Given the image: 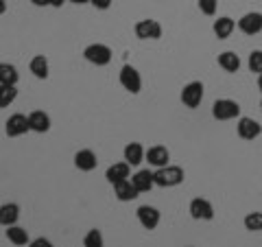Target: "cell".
<instances>
[{"mask_svg":"<svg viewBox=\"0 0 262 247\" xmlns=\"http://www.w3.org/2000/svg\"><path fill=\"white\" fill-rule=\"evenodd\" d=\"M153 177H155V186L160 188H173L179 186L186 179V173L182 167H175V164H166L162 169H155L153 171Z\"/></svg>","mask_w":262,"mask_h":247,"instance_id":"obj_1","label":"cell"},{"mask_svg":"<svg viewBox=\"0 0 262 247\" xmlns=\"http://www.w3.org/2000/svg\"><path fill=\"white\" fill-rule=\"evenodd\" d=\"M212 116L216 120H234L241 118V105L232 98H219L212 103Z\"/></svg>","mask_w":262,"mask_h":247,"instance_id":"obj_2","label":"cell"},{"mask_svg":"<svg viewBox=\"0 0 262 247\" xmlns=\"http://www.w3.org/2000/svg\"><path fill=\"white\" fill-rule=\"evenodd\" d=\"M179 98H182V103L186 105L188 110H196L201 105V101H203V84L201 81H190V84H186L182 88Z\"/></svg>","mask_w":262,"mask_h":247,"instance_id":"obj_3","label":"cell"},{"mask_svg":"<svg viewBox=\"0 0 262 247\" xmlns=\"http://www.w3.org/2000/svg\"><path fill=\"white\" fill-rule=\"evenodd\" d=\"M120 86L127 90V92L131 94H138L142 90V77H140V72H138L134 66H122L120 68Z\"/></svg>","mask_w":262,"mask_h":247,"instance_id":"obj_4","label":"cell"},{"mask_svg":"<svg viewBox=\"0 0 262 247\" xmlns=\"http://www.w3.org/2000/svg\"><path fill=\"white\" fill-rule=\"evenodd\" d=\"M188 212H190V217L194 221H212L214 219V205H212L208 199H203V197H194L188 205Z\"/></svg>","mask_w":262,"mask_h":247,"instance_id":"obj_5","label":"cell"},{"mask_svg":"<svg viewBox=\"0 0 262 247\" xmlns=\"http://www.w3.org/2000/svg\"><path fill=\"white\" fill-rule=\"evenodd\" d=\"M83 57L94 66H107L112 61V48L105 44H90L85 46Z\"/></svg>","mask_w":262,"mask_h":247,"instance_id":"obj_6","label":"cell"},{"mask_svg":"<svg viewBox=\"0 0 262 247\" xmlns=\"http://www.w3.org/2000/svg\"><path fill=\"white\" fill-rule=\"evenodd\" d=\"M236 134L243 140H256L262 134V125L256 118H249V116H241L238 122H236Z\"/></svg>","mask_w":262,"mask_h":247,"instance_id":"obj_7","label":"cell"},{"mask_svg":"<svg viewBox=\"0 0 262 247\" xmlns=\"http://www.w3.org/2000/svg\"><path fill=\"white\" fill-rule=\"evenodd\" d=\"M134 31H136L138 39H160L162 37V24L158 20H151V18L136 22Z\"/></svg>","mask_w":262,"mask_h":247,"instance_id":"obj_8","label":"cell"},{"mask_svg":"<svg viewBox=\"0 0 262 247\" xmlns=\"http://www.w3.org/2000/svg\"><path fill=\"white\" fill-rule=\"evenodd\" d=\"M27 131H31L29 116H24V114H13V116L7 118V122H5V134L9 136V138L24 136Z\"/></svg>","mask_w":262,"mask_h":247,"instance_id":"obj_9","label":"cell"},{"mask_svg":"<svg viewBox=\"0 0 262 247\" xmlns=\"http://www.w3.org/2000/svg\"><path fill=\"white\" fill-rule=\"evenodd\" d=\"M238 29L245 35H258L262 31V13L260 11H249L238 20Z\"/></svg>","mask_w":262,"mask_h":247,"instance_id":"obj_10","label":"cell"},{"mask_svg":"<svg viewBox=\"0 0 262 247\" xmlns=\"http://www.w3.org/2000/svg\"><path fill=\"white\" fill-rule=\"evenodd\" d=\"M136 215H138V221H140V225L144 230H155L160 225V210L158 208H153V205H140V208L136 210Z\"/></svg>","mask_w":262,"mask_h":247,"instance_id":"obj_11","label":"cell"},{"mask_svg":"<svg viewBox=\"0 0 262 247\" xmlns=\"http://www.w3.org/2000/svg\"><path fill=\"white\" fill-rule=\"evenodd\" d=\"M144 160L149 162L153 169H162V167H166V164H168L170 151L166 149V147H162V145H155V147H151V149H146Z\"/></svg>","mask_w":262,"mask_h":247,"instance_id":"obj_12","label":"cell"},{"mask_svg":"<svg viewBox=\"0 0 262 247\" xmlns=\"http://www.w3.org/2000/svg\"><path fill=\"white\" fill-rule=\"evenodd\" d=\"M105 177H107V182L112 186L118 184V182H125V179L131 177V167L127 162H116V164H112V167L105 171Z\"/></svg>","mask_w":262,"mask_h":247,"instance_id":"obj_13","label":"cell"},{"mask_svg":"<svg viewBox=\"0 0 262 247\" xmlns=\"http://www.w3.org/2000/svg\"><path fill=\"white\" fill-rule=\"evenodd\" d=\"M96 164H98V158H96V153L92 149H81V151L75 153V167L79 171L90 173V171L96 169Z\"/></svg>","mask_w":262,"mask_h":247,"instance_id":"obj_14","label":"cell"},{"mask_svg":"<svg viewBox=\"0 0 262 247\" xmlns=\"http://www.w3.org/2000/svg\"><path fill=\"white\" fill-rule=\"evenodd\" d=\"M29 127H31V131H35V134H46V131L51 129V116L42 110L31 112L29 114Z\"/></svg>","mask_w":262,"mask_h":247,"instance_id":"obj_15","label":"cell"},{"mask_svg":"<svg viewBox=\"0 0 262 247\" xmlns=\"http://www.w3.org/2000/svg\"><path fill=\"white\" fill-rule=\"evenodd\" d=\"M140 195L138 193V188L134 186V182L131 179H125V182H118V184H114V197H116L118 201H134L136 197Z\"/></svg>","mask_w":262,"mask_h":247,"instance_id":"obj_16","label":"cell"},{"mask_svg":"<svg viewBox=\"0 0 262 247\" xmlns=\"http://www.w3.org/2000/svg\"><path fill=\"white\" fill-rule=\"evenodd\" d=\"M122 155H125V162L129 164V167H138L140 162H144V147L140 142H129L125 149H122Z\"/></svg>","mask_w":262,"mask_h":247,"instance_id":"obj_17","label":"cell"},{"mask_svg":"<svg viewBox=\"0 0 262 247\" xmlns=\"http://www.w3.org/2000/svg\"><path fill=\"white\" fill-rule=\"evenodd\" d=\"M131 182H134V186L138 188V193H149L151 188L155 186L153 171H149V169H142V171H138L136 175H131Z\"/></svg>","mask_w":262,"mask_h":247,"instance_id":"obj_18","label":"cell"},{"mask_svg":"<svg viewBox=\"0 0 262 247\" xmlns=\"http://www.w3.org/2000/svg\"><path fill=\"white\" fill-rule=\"evenodd\" d=\"M234 29H236V22L229 18V15H221V18H216L214 24H212V31H214L216 39H227L234 33Z\"/></svg>","mask_w":262,"mask_h":247,"instance_id":"obj_19","label":"cell"},{"mask_svg":"<svg viewBox=\"0 0 262 247\" xmlns=\"http://www.w3.org/2000/svg\"><path fill=\"white\" fill-rule=\"evenodd\" d=\"M216 61H219V66L223 68L225 72H229V75H234V72H238L241 70V57L236 55L234 51H225V53H221L219 57H216Z\"/></svg>","mask_w":262,"mask_h":247,"instance_id":"obj_20","label":"cell"},{"mask_svg":"<svg viewBox=\"0 0 262 247\" xmlns=\"http://www.w3.org/2000/svg\"><path fill=\"white\" fill-rule=\"evenodd\" d=\"M20 219V205L18 203H3L0 205V225L9 228L15 225Z\"/></svg>","mask_w":262,"mask_h":247,"instance_id":"obj_21","label":"cell"},{"mask_svg":"<svg viewBox=\"0 0 262 247\" xmlns=\"http://www.w3.org/2000/svg\"><path fill=\"white\" fill-rule=\"evenodd\" d=\"M5 234H7V238H9V243H13L15 247H24V245L31 243L29 241V232L24 228H20V225H9Z\"/></svg>","mask_w":262,"mask_h":247,"instance_id":"obj_22","label":"cell"},{"mask_svg":"<svg viewBox=\"0 0 262 247\" xmlns=\"http://www.w3.org/2000/svg\"><path fill=\"white\" fill-rule=\"evenodd\" d=\"M29 70L33 72L35 79H48V59L44 55H35L29 64Z\"/></svg>","mask_w":262,"mask_h":247,"instance_id":"obj_23","label":"cell"},{"mask_svg":"<svg viewBox=\"0 0 262 247\" xmlns=\"http://www.w3.org/2000/svg\"><path fill=\"white\" fill-rule=\"evenodd\" d=\"M18 70L11 64H0V86H15L18 84Z\"/></svg>","mask_w":262,"mask_h":247,"instance_id":"obj_24","label":"cell"},{"mask_svg":"<svg viewBox=\"0 0 262 247\" xmlns=\"http://www.w3.org/2000/svg\"><path fill=\"white\" fill-rule=\"evenodd\" d=\"M243 225L247 232H262V212H247L243 219Z\"/></svg>","mask_w":262,"mask_h":247,"instance_id":"obj_25","label":"cell"},{"mask_svg":"<svg viewBox=\"0 0 262 247\" xmlns=\"http://www.w3.org/2000/svg\"><path fill=\"white\" fill-rule=\"evenodd\" d=\"M18 98V88L15 86H0V108H9Z\"/></svg>","mask_w":262,"mask_h":247,"instance_id":"obj_26","label":"cell"},{"mask_svg":"<svg viewBox=\"0 0 262 247\" xmlns=\"http://www.w3.org/2000/svg\"><path fill=\"white\" fill-rule=\"evenodd\" d=\"M83 247H105V241H103V234L101 230H90L83 238Z\"/></svg>","mask_w":262,"mask_h":247,"instance_id":"obj_27","label":"cell"},{"mask_svg":"<svg viewBox=\"0 0 262 247\" xmlns=\"http://www.w3.org/2000/svg\"><path fill=\"white\" fill-rule=\"evenodd\" d=\"M247 66H249L251 72H256V75H262V48H256V51L249 53Z\"/></svg>","mask_w":262,"mask_h":247,"instance_id":"obj_28","label":"cell"},{"mask_svg":"<svg viewBox=\"0 0 262 247\" xmlns=\"http://www.w3.org/2000/svg\"><path fill=\"white\" fill-rule=\"evenodd\" d=\"M196 5H199V11L203 15H216V9H219V0H196Z\"/></svg>","mask_w":262,"mask_h":247,"instance_id":"obj_29","label":"cell"},{"mask_svg":"<svg viewBox=\"0 0 262 247\" xmlns=\"http://www.w3.org/2000/svg\"><path fill=\"white\" fill-rule=\"evenodd\" d=\"M27 247H55L48 238H44V236H37V238H33V241L27 245Z\"/></svg>","mask_w":262,"mask_h":247,"instance_id":"obj_30","label":"cell"},{"mask_svg":"<svg viewBox=\"0 0 262 247\" xmlns=\"http://www.w3.org/2000/svg\"><path fill=\"white\" fill-rule=\"evenodd\" d=\"M112 3H114V0H90V5H94L96 9H101V11L110 9V7H112Z\"/></svg>","mask_w":262,"mask_h":247,"instance_id":"obj_31","label":"cell"},{"mask_svg":"<svg viewBox=\"0 0 262 247\" xmlns=\"http://www.w3.org/2000/svg\"><path fill=\"white\" fill-rule=\"evenodd\" d=\"M66 3H68V0H48V5L55 7V9H59V7H61V5H66Z\"/></svg>","mask_w":262,"mask_h":247,"instance_id":"obj_32","label":"cell"},{"mask_svg":"<svg viewBox=\"0 0 262 247\" xmlns=\"http://www.w3.org/2000/svg\"><path fill=\"white\" fill-rule=\"evenodd\" d=\"M31 3L35 5V7H46V5H48V0H31Z\"/></svg>","mask_w":262,"mask_h":247,"instance_id":"obj_33","label":"cell"},{"mask_svg":"<svg viewBox=\"0 0 262 247\" xmlns=\"http://www.w3.org/2000/svg\"><path fill=\"white\" fill-rule=\"evenodd\" d=\"M68 3H72V5H88L90 0H68Z\"/></svg>","mask_w":262,"mask_h":247,"instance_id":"obj_34","label":"cell"},{"mask_svg":"<svg viewBox=\"0 0 262 247\" xmlns=\"http://www.w3.org/2000/svg\"><path fill=\"white\" fill-rule=\"evenodd\" d=\"M7 11V3H5V0H0V15H3Z\"/></svg>","mask_w":262,"mask_h":247,"instance_id":"obj_35","label":"cell"},{"mask_svg":"<svg viewBox=\"0 0 262 247\" xmlns=\"http://www.w3.org/2000/svg\"><path fill=\"white\" fill-rule=\"evenodd\" d=\"M258 90L262 92V75H258Z\"/></svg>","mask_w":262,"mask_h":247,"instance_id":"obj_36","label":"cell"},{"mask_svg":"<svg viewBox=\"0 0 262 247\" xmlns=\"http://www.w3.org/2000/svg\"><path fill=\"white\" fill-rule=\"evenodd\" d=\"M260 108H262V101H260Z\"/></svg>","mask_w":262,"mask_h":247,"instance_id":"obj_37","label":"cell"}]
</instances>
